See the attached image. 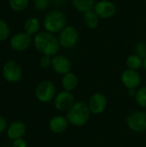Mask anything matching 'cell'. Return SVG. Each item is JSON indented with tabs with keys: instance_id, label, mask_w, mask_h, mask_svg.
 Instances as JSON below:
<instances>
[{
	"instance_id": "obj_17",
	"label": "cell",
	"mask_w": 146,
	"mask_h": 147,
	"mask_svg": "<svg viewBox=\"0 0 146 147\" xmlns=\"http://www.w3.org/2000/svg\"><path fill=\"white\" fill-rule=\"evenodd\" d=\"M74 9L80 13H86L93 10L96 2L95 0H71Z\"/></svg>"
},
{
	"instance_id": "obj_15",
	"label": "cell",
	"mask_w": 146,
	"mask_h": 147,
	"mask_svg": "<svg viewBox=\"0 0 146 147\" xmlns=\"http://www.w3.org/2000/svg\"><path fill=\"white\" fill-rule=\"evenodd\" d=\"M68 120L63 116H54L49 121V128L54 134L63 133L68 127Z\"/></svg>"
},
{
	"instance_id": "obj_24",
	"label": "cell",
	"mask_w": 146,
	"mask_h": 147,
	"mask_svg": "<svg viewBox=\"0 0 146 147\" xmlns=\"http://www.w3.org/2000/svg\"><path fill=\"white\" fill-rule=\"evenodd\" d=\"M135 53L141 59L146 58V43L144 41H139L135 46Z\"/></svg>"
},
{
	"instance_id": "obj_29",
	"label": "cell",
	"mask_w": 146,
	"mask_h": 147,
	"mask_svg": "<svg viewBox=\"0 0 146 147\" xmlns=\"http://www.w3.org/2000/svg\"><path fill=\"white\" fill-rule=\"evenodd\" d=\"M136 95H137V91L135 90V89L129 90V96H136Z\"/></svg>"
},
{
	"instance_id": "obj_14",
	"label": "cell",
	"mask_w": 146,
	"mask_h": 147,
	"mask_svg": "<svg viewBox=\"0 0 146 147\" xmlns=\"http://www.w3.org/2000/svg\"><path fill=\"white\" fill-rule=\"evenodd\" d=\"M26 133V126L22 121H13L7 127V136L11 140L22 139Z\"/></svg>"
},
{
	"instance_id": "obj_21",
	"label": "cell",
	"mask_w": 146,
	"mask_h": 147,
	"mask_svg": "<svg viewBox=\"0 0 146 147\" xmlns=\"http://www.w3.org/2000/svg\"><path fill=\"white\" fill-rule=\"evenodd\" d=\"M8 4L13 11L21 12L28 8L29 0H8Z\"/></svg>"
},
{
	"instance_id": "obj_25",
	"label": "cell",
	"mask_w": 146,
	"mask_h": 147,
	"mask_svg": "<svg viewBox=\"0 0 146 147\" xmlns=\"http://www.w3.org/2000/svg\"><path fill=\"white\" fill-rule=\"evenodd\" d=\"M50 0H34V7L37 10H45L48 8Z\"/></svg>"
},
{
	"instance_id": "obj_9",
	"label": "cell",
	"mask_w": 146,
	"mask_h": 147,
	"mask_svg": "<svg viewBox=\"0 0 146 147\" xmlns=\"http://www.w3.org/2000/svg\"><path fill=\"white\" fill-rule=\"evenodd\" d=\"M128 127L137 133H143L146 131V112H134L127 118Z\"/></svg>"
},
{
	"instance_id": "obj_20",
	"label": "cell",
	"mask_w": 146,
	"mask_h": 147,
	"mask_svg": "<svg viewBox=\"0 0 146 147\" xmlns=\"http://www.w3.org/2000/svg\"><path fill=\"white\" fill-rule=\"evenodd\" d=\"M143 62H144L143 59H141L137 54H132L128 56L126 60L127 68L131 70H134V71H137L138 69H139L143 65Z\"/></svg>"
},
{
	"instance_id": "obj_18",
	"label": "cell",
	"mask_w": 146,
	"mask_h": 147,
	"mask_svg": "<svg viewBox=\"0 0 146 147\" xmlns=\"http://www.w3.org/2000/svg\"><path fill=\"white\" fill-rule=\"evenodd\" d=\"M77 83L78 79L77 75L71 71L65 74L62 78V84L66 91H71L72 90H74L77 87Z\"/></svg>"
},
{
	"instance_id": "obj_16",
	"label": "cell",
	"mask_w": 146,
	"mask_h": 147,
	"mask_svg": "<svg viewBox=\"0 0 146 147\" xmlns=\"http://www.w3.org/2000/svg\"><path fill=\"white\" fill-rule=\"evenodd\" d=\"M40 28V22L38 18L34 16L28 18L23 24L24 32L29 34L30 36L37 34L39 33Z\"/></svg>"
},
{
	"instance_id": "obj_6",
	"label": "cell",
	"mask_w": 146,
	"mask_h": 147,
	"mask_svg": "<svg viewBox=\"0 0 146 147\" xmlns=\"http://www.w3.org/2000/svg\"><path fill=\"white\" fill-rule=\"evenodd\" d=\"M35 96L41 102H48L52 101L56 94V87L52 81H43L35 88Z\"/></svg>"
},
{
	"instance_id": "obj_30",
	"label": "cell",
	"mask_w": 146,
	"mask_h": 147,
	"mask_svg": "<svg viewBox=\"0 0 146 147\" xmlns=\"http://www.w3.org/2000/svg\"><path fill=\"white\" fill-rule=\"evenodd\" d=\"M66 2V0H54V3L61 5V4H65Z\"/></svg>"
},
{
	"instance_id": "obj_31",
	"label": "cell",
	"mask_w": 146,
	"mask_h": 147,
	"mask_svg": "<svg viewBox=\"0 0 146 147\" xmlns=\"http://www.w3.org/2000/svg\"><path fill=\"white\" fill-rule=\"evenodd\" d=\"M143 66H144V68H145V70L146 71V58L144 59V62H143Z\"/></svg>"
},
{
	"instance_id": "obj_19",
	"label": "cell",
	"mask_w": 146,
	"mask_h": 147,
	"mask_svg": "<svg viewBox=\"0 0 146 147\" xmlns=\"http://www.w3.org/2000/svg\"><path fill=\"white\" fill-rule=\"evenodd\" d=\"M83 22L87 28L90 29H95L99 25L100 18L94 10H90L83 14Z\"/></svg>"
},
{
	"instance_id": "obj_10",
	"label": "cell",
	"mask_w": 146,
	"mask_h": 147,
	"mask_svg": "<svg viewBox=\"0 0 146 147\" xmlns=\"http://www.w3.org/2000/svg\"><path fill=\"white\" fill-rule=\"evenodd\" d=\"M74 104V96L70 91H61L54 98L55 108L59 111L69 110Z\"/></svg>"
},
{
	"instance_id": "obj_4",
	"label": "cell",
	"mask_w": 146,
	"mask_h": 147,
	"mask_svg": "<svg viewBox=\"0 0 146 147\" xmlns=\"http://www.w3.org/2000/svg\"><path fill=\"white\" fill-rule=\"evenodd\" d=\"M2 76L8 83L15 84L20 82L22 78V69L15 60H8L2 67Z\"/></svg>"
},
{
	"instance_id": "obj_27",
	"label": "cell",
	"mask_w": 146,
	"mask_h": 147,
	"mask_svg": "<svg viewBox=\"0 0 146 147\" xmlns=\"http://www.w3.org/2000/svg\"><path fill=\"white\" fill-rule=\"evenodd\" d=\"M12 147H27V143L22 138L18 139V140H13Z\"/></svg>"
},
{
	"instance_id": "obj_3",
	"label": "cell",
	"mask_w": 146,
	"mask_h": 147,
	"mask_svg": "<svg viewBox=\"0 0 146 147\" xmlns=\"http://www.w3.org/2000/svg\"><path fill=\"white\" fill-rule=\"evenodd\" d=\"M43 27L52 34L60 33L66 27V16L62 11L51 10L44 16Z\"/></svg>"
},
{
	"instance_id": "obj_11",
	"label": "cell",
	"mask_w": 146,
	"mask_h": 147,
	"mask_svg": "<svg viewBox=\"0 0 146 147\" xmlns=\"http://www.w3.org/2000/svg\"><path fill=\"white\" fill-rule=\"evenodd\" d=\"M52 67L55 72L61 75H65L70 72L71 70L70 59L62 54H56L52 59Z\"/></svg>"
},
{
	"instance_id": "obj_13",
	"label": "cell",
	"mask_w": 146,
	"mask_h": 147,
	"mask_svg": "<svg viewBox=\"0 0 146 147\" xmlns=\"http://www.w3.org/2000/svg\"><path fill=\"white\" fill-rule=\"evenodd\" d=\"M107 106L106 96L101 93H95L89 99V108L92 114L98 115L104 111Z\"/></svg>"
},
{
	"instance_id": "obj_7",
	"label": "cell",
	"mask_w": 146,
	"mask_h": 147,
	"mask_svg": "<svg viewBox=\"0 0 146 147\" xmlns=\"http://www.w3.org/2000/svg\"><path fill=\"white\" fill-rule=\"evenodd\" d=\"M32 42V36L23 31L18 32L11 36L9 40V46L11 49L15 52H24L30 47Z\"/></svg>"
},
{
	"instance_id": "obj_26",
	"label": "cell",
	"mask_w": 146,
	"mask_h": 147,
	"mask_svg": "<svg viewBox=\"0 0 146 147\" xmlns=\"http://www.w3.org/2000/svg\"><path fill=\"white\" fill-rule=\"evenodd\" d=\"M39 64L42 69H47L49 66H52V59L50 56L42 55L41 58L40 59Z\"/></svg>"
},
{
	"instance_id": "obj_12",
	"label": "cell",
	"mask_w": 146,
	"mask_h": 147,
	"mask_svg": "<svg viewBox=\"0 0 146 147\" xmlns=\"http://www.w3.org/2000/svg\"><path fill=\"white\" fill-rule=\"evenodd\" d=\"M121 81L126 88L132 90L136 89L140 84L141 78L137 71L126 69L121 74Z\"/></svg>"
},
{
	"instance_id": "obj_22",
	"label": "cell",
	"mask_w": 146,
	"mask_h": 147,
	"mask_svg": "<svg viewBox=\"0 0 146 147\" xmlns=\"http://www.w3.org/2000/svg\"><path fill=\"white\" fill-rule=\"evenodd\" d=\"M10 35V28L9 24L2 18H0V41H4L9 39Z\"/></svg>"
},
{
	"instance_id": "obj_5",
	"label": "cell",
	"mask_w": 146,
	"mask_h": 147,
	"mask_svg": "<svg viewBox=\"0 0 146 147\" xmlns=\"http://www.w3.org/2000/svg\"><path fill=\"white\" fill-rule=\"evenodd\" d=\"M58 39L60 47L65 49H71L77 44L79 40V33L73 26H66L59 33Z\"/></svg>"
},
{
	"instance_id": "obj_28",
	"label": "cell",
	"mask_w": 146,
	"mask_h": 147,
	"mask_svg": "<svg viewBox=\"0 0 146 147\" xmlns=\"http://www.w3.org/2000/svg\"><path fill=\"white\" fill-rule=\"evenodd\" d=\"M8 125H7V121L5 120L4 117H3L2 115H0V134L3 133L5 130H7Z\"/></svg>"
},
{
	"instance_id": "obj_1",
	"label": "cell",
	"mask_w": 146,
	"mask_h": 147,
	"mask_svg": "<svg viewBox=\"0 0 146 147\" xmlns=\"http://www.w3.org/2000/svg\"><path fill=\"white\" fill-rule=\"evenodd\" d=\"M33 43L39 53L42 55L50 57L55 56L60 47L59 39L54 35V34L47 31H41L35 34Z\"/></svg>"
},
{
	"instance_id": "obj_32",
	"label": "cell",
	"mask_w": 146,
	"mask_h": 147,
	"mask_svg": "<svg viewBox=\"0 0 146 147\" xmlns=\"http://www.w3.org/2000/svg\"><path fill=\"white\" fill-rule=\"evenodd\" d=\"M0 106H1V102H0Z\"/></svg>"
},
{
	"instance_id": "obj_8",
	"label": "cell",
	"mask_w": 146,
	"mask_h": 147,
	"mask_svg": "<svg viewBox=\"0 0 146 147\" xmlns=\"http://www.w3.org/2000/svg\"><path fill=\"white\" fill-rule=\"evenodd\" d=\"M99 18L108 19L113 17L116 13V6L110 0H100L96 3L94 9Z\"/></svg>"
},
{
	"instance_id": "obj_23",
	"label": "cell",
	"mask_w": 146,
	"mask_h": 147,
	"mask_svg": "<svg viewBox=\"0 0 146 147\" xmlns=\"http://www.w3.org/2000/svg\"><path fill=\"white\" fill-rule=\"evenodd\" d=\"M136 98V102L139 105H140L141 107H146V87H143L141 89H139L137 91V95L135 96Z\"/></svg>"
},
{
	"instance_id": "obj_2",
	"label": "cell",
	"mask_w": 146,
	"mask_h": 147,
	"mask_svg": "<svg viewBox=\"0 0 146 147\" xmlns=\"http://www.w3.org/2000/svg\"><path fill=\"white\" fill-rule=\"evenodd\" d=\"M90 110L89 105L83 102H77L68 110L67 120L68 121L77 127L83 126L89 119Z\"/></svg>"
}]
</instances>
